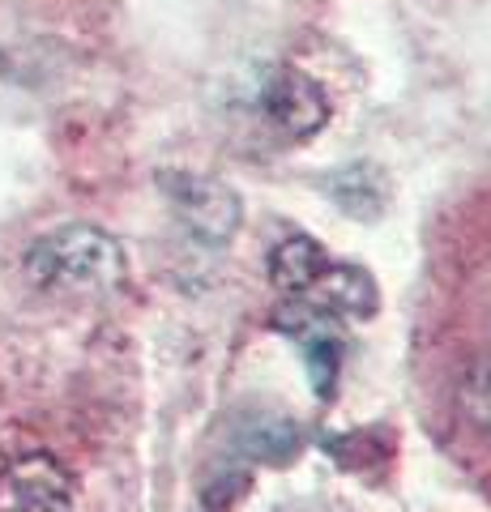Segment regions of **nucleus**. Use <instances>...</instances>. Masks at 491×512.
<instances>
[{"instance_id":"f03ea898","label":"nucleus","mask_w":491,"mask_h":512,"mask_svg":"<svg viewBox=\"0 0 491 512\" xmlns=\"http://www.w3.org/2000/svg\"><path fill=\"white\" fill-rule=\"evenodd\" d=\"M26 274L39 291L107 295L124 282V252L99 227H65L43 235L26 256Z\"/></svg>"},{"instance_id":"20e7f679","label":"nucleus","mask_w":491,"mask_h":512,"mask_svg":"<svg viewBox=\"0 0 491 512\" xmlns=\"http://www.w3.org/2000/svg\"><path fill=\"white\" fill-rule=\"evenodd\" d=\"M274 329L287 333V338L299 350H304V367H308V380H312L316 397H334L338 367H342V355H346V329H342V320L325 316V312L295 308V303H278Z\"/></svg>"},{"instance_id":"423d86ee","label":"nucleus","mask_w":491,"mask_h":512,"mask_svg":"<svg viewBox=\"0 0 491 512\" xmlns=\"http://www.w3.org/2000/svg\"><path fill=\"white\" fill-rule=\"evenodd\" d=\"M171 201H176V210L188 227H193L201 239H214V244L231 239L235 227H240V197L218 180H201V175L188 180L184 175V184L171 188Z\"/></svg>"},{"instance_id":"7ed1b4c3","label":"nucleus","mask_w":491,"mask_h":512,"mask_svg":"<svg viewBox=\"0 0 491 512\" xmlns=\"http://www.w3.org/2000/svg\"><path fill=\"white\" fill-rule=\"evenodd\" d=\"M257 111L282 141H308L325 128L329 99L308 73L269 69L261 77V90H257Z\"/></svg>"},{"instance_id":"f257e3e1","label":"nucleus","mask_w":491,"mask_h":512,"mask_svg":"<svg viewBox=\"0 0 491 512\" xmlns=\"http://www.w3.org/2000/svg\"><path fill=\"white\" fill-rule=\"evenodd\" d=\"M269 282H274L282 303L325 312L334 320H363V316H372L380 303L368 269L334 261V256L308 235H291L269 252Z\"/></svg>"},{"instance_id":"0eeeda50","label":"nucleus","mask_w":491,"mask_h":512,"mask_svg":"<svg viewBox=\"0 0 491 512\" xmlns=\"http://www.w3.org/2000/svg\"><path fill=\"white\" fill-rule=\"evenodd\" d=\"M462 406L479 427H491V359H483L470 372L466 389H462Z\"/></svg>"},{"instance_id":"39448f33","label":"nucleus","mask_w":491,"mask_h":512,"mask_svg":"<svg viewBox=\"0 0 491 512\" xmlns=\"http://www.w3.org/2000/svg\"><path fill=\"white\" fill-rule=\"evenodd\" d=\"M0 512H73V478L52 453L0 466Z\"/></svg>"}]
</instances>
